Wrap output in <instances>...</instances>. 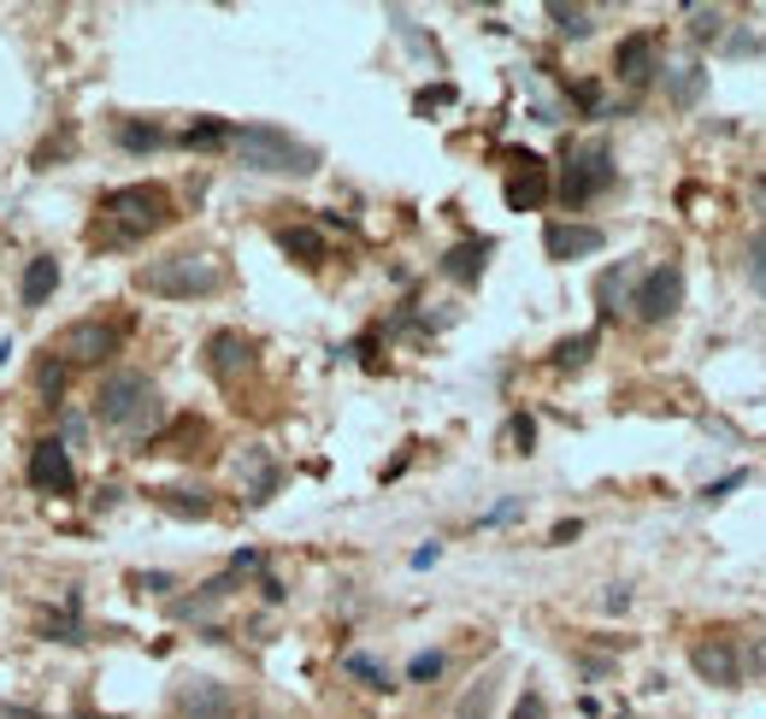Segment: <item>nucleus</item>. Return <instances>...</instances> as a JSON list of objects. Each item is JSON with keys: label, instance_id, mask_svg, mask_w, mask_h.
Returning <instances> with one entry per match:
<instances>
[{"label": "nucleus", "instance_id": "obj_1", "mask_svg": "<svg viewBox=\"0 0 766 719\" xmlns=\"http://www.w3.org/2000/svg\"><path fill=\"white\" fill-rule=\"evenodd\" d=\"M230 148L248 171H271V178H306V171L319 165V148L295 142V136L278 125H242L230 136Z\"/></svg>", "mask_w": 766, "mask_h": 719}, {"label": "nucleus", "instance_id": "obj_25", "mask_svg": "<svg viewBox=\"0 0 766 719\" xmlns=\"http://www.w3.org/2000/svg\"><path fill=\"white\" fill-rule=\"evenodd\" d=\"M348 678H360V684H371V690H389V673L371 655H348Z\"/></svg>", "mask_w": 766, "mask_h": 719}, {"label": "nucleus", "instance_id": "obj_3", "mask_svg": "<svg viewBox=\"0 0 766 719\" xmlns=\"http://www.w3.org/2000/svg\"><path fill=\"white\" fill-rule=\"evenodd\" d=\"M160 414V389L148 372H112L95 396V419L107 431H148V419Z\"/></svg>", "mask_w": 766, "mask_h": 719}, {"label": "nucleus", "instance_id": "obj_5", "mask_svg": "<svg viewBox=\"0 0 766 719\" xmlns=\"http://www.w3.org/2000/svg\"><path fill=\"white\" fill-rule=\"evenodd\" d=\"M607 183H613V153L602 142H590V148L567 153V165H560V178H554V195H560V207H590Z\"/></svg>", "mask_w": 766, "mask_h": 719}, {"label": "nucleus", "instance_id": "obj_20", "mask_svg": "<svg viewBox=\"0 0 766 719\" xmlns=\"http://www.w3.org/2000/svg\"><path fill=\"white\" fill-rule=\"evenodd\" d=\"M160 507L177 513V519H207V513H213V502L201 490H160Z\"/></svg>", "mask_w": 766, "mask_h": 719}, {"label": "nucleus", "instance_id": "obj_6", "mask_svg": "<svg viewBox=\"0 0 766 719\" xmlns=\"http://www.w3.org/2000/svg\"><path fill=\"white\" fill-rule=\"evenodd\" d=\"M690 666L708 684H743V673H760V655H755V648H743L737 637H702L690 648Z\"/></svg>", "mask_w": 766, "mask_h": 719}, {"label": "nucleus", "instance_id": "obj_17", "mask_svg": "<svg viewBox=\"0 0 766 719\" xmlns=\"http://www.w3.org/2000/svg\"><path fill=\"white\" fill-rule=\"evenodd\" d=\"M496 673H484V678H472L466 684V696L454 701V719H489V708H496Z\"/></svg>", "mask_w": 766, "mask_h": 719}, {"label": "nucleus", "instance_id": "obj_2", "mask_svg": "<svg viewBox=\"0 0 766 719\" xmlns=\"http://www.w3.org/2000/svg\"><path fill=\"white\" fill-rule=\"evenodd\" d=\"M148 289V296H165V301H201L213 296L218 283H225V266L213 260V254H165V260L142 266V278H136Z\"/></svg>", "mask_w": 766, "mask_h": 719}, {"label": "nucleus", "instance_id": "obj_9", "mask_svg": "<svg viewBox=\"0 0 766 719\" xmlns=\"http://www.w3.org/2000/svg\"><path fill=\"white\" fill-rule=\"evenodd\" d=\"M24 477H30V490H42V495H72V490H77L72 454H65V442H60V437H42L36 449H30Z\"/></svg>", "mask_w": 766, "mask_h": 719}, {"label": "nucleus", "instance_id": "obj_31", "mask_svg": "<svg viewBox=\"0 0 766 719\" xmlns=\"http://www.w3.org/2000/svg\"><path fill=\"white\" fill-rule=\"evenodd\" d=\"M136 584H142V590H172V578H165V572H136Z\"/></svg>", "mask_w": 766, "mask_h": 719}, {"label": "nucleus", "instance_id": "obj_19", "mask_svg": "<svg viewBox=\"0 0 766 719\" xmlns=\"http://www.w3.org/2000/svg\"><path fill=\"white\" fill-rule=\"evenodd\" d=\"M278 243H283V254H295L301 266H319V260H325V236H319V230L283 225V230H278Z\"/></svg>", "mask_w": 766, "mask_h": 719}, {"label": "nucleus", "instance_id": "obj_27", "mask_svg": "<svg viewBox=\"0 0 766 719\" xmlns=\"http://www.w3.org/2000/svg\"><path fill=\"white\" fill-rule=\"evenodd\" d=\"M743 271H748V283H755L760 296H766V236H755V243H748V260H743Z\"/></svg>", "mask_w": 766, "mask_h": 719}, {"label": "nucleus", "instance_id": "obj_13", "mask_svg": "<svg viewBox=\"0 0 766 719\" xmlns=\"http://www.w3.org/2000/svg\"><path fill=\"white\" fill-rule=\"evenodd\" d=\"M613 72H619V83H649L655 77V36H649V30H637V36L619 42Z\"/></svg>", "mask_w": 766, "mask_h": 719}, {"label": "nucleus", "instance_id": "obj_26", "mask_svg": "<svg viewBox=\"0 0 766 719\" xmlns=\"http://www.w3.org/2000/svg\"><path fill=\"white\" fill-rule=\"evenodd\" d=\"M436 673H449V655H442V648H424V655L407 666V678L413 684H424V678H436Z\"/></svg>", "mask_w": 766, "mask_h": 719}, {"label": "nucleus", "instance_id": "obj_22", "mask_svg": "<svg viewBox=\"0 0 766 719\" xmlns=\"http://www.w3.org/2000/svg\"><path fill=\"white\" fill-rule=\"evenodd\" d=\"M625 283H632V266H613L602 283H595V301H602V313H619V296H625Z\"/></svg>", "mask_w": 766, "mask_h": 719}, {"label": "nucleus", "instance_id": "obj_29", "mask_svg": "<svg viewBox=\"0 0 766 719\" xmlns=\"http://www.w3.org/2000/svg\"><path fill=\"white\" fill-rule=\"evenodd\" d=\"M60 366H65V360H47V366H42V378H36L47 401H60Z\"/></svg>", "mask_w": 766, "mask_h": 719}, {"label": "nucleus", "instance_id": "obj_21", "mask_svg": "<svg viewBox=\"0 0 766 719\" xmlns=\"http://www.w3.org/2000/svg\"><path fill=\"white\" fill-rule=\"evenodd\" d=\"M549 19L560 24V36H590V30H595V12L590 7H560V0H554V7H549Z\"/></svg>", "mask_w": 766, "mask_h": 719}, {"label": "nucleus", "instance_id": "obj_7", "mask_svg": "<svg viewBox=\"0 0 766 719\" xmlns=\"http://www.w3.org/2000/svg\"><path fill=\"white\" fill-rule=\"evenodd\" d=\"M632 307H637L643 324H667L678 307H684V271L678 266H649L637 278V301Z\"/></svg>", "mask_w": 766, "mask_h": 719}, {"label": "nucleus", "instance_id": "obj_30", "mask_svg": "<svg viewBox=\"0 0 766 719\" xmlns=\"http://www.w3.org/2000/svg\"><path fill=\"white\" fill-rule=\"evenodd\" d=\"M690 30H695V36H713V30H720V12H713V7L690 12Z\"/></svg>", "mask_w": 766, "mask_h": 719}, {"label": "nucleus", "instance_id": "obj_8", "mask_svg": "<svg viewBox=\"0 0 766 719\" xmlns=\"http://www.w3.org/2000/svg\"><path fill=\"white\" fill-rule=\"evenodd\" d=\"M60 360H72V366H100V360L118 354V324L112 319H77L60 331Z\"/></svg>", "mask_w": 766, "mask_h": 719}, {"label": "nucleus", "instance_id": "obj_4", "mask_svg": "<svg viewBox=\"0 0 766 719\" xmlns=\"http://www.w3.org/2000/svg\"><path fill=\"white\" fill-rule=\"evenodd\" d=\"M100 213L112 225V243H142L148 230H160L172 218V195L160 183H130V190H112L100 201Z\"/></svg>", "mask_w": 766, "mask_h": 719}, {"label": "nucleus", "instance_id": "obj_18", "mask_svg": "<svg viewBox=\"0 0 766 719\" xmlns=\"http://www.w3.org/2000/svg\"><path fill=\"white\" fill-rule=\"evenodd\" d=\"M112 142L125 148V153H153V148L165 142V130L153 125V118H125V125L112 130Z\"/></svg>", "mask_w": 766, "mask_h": 719}, {"label": "nucleus", "instance_id": "obj_15", "mask_svg": "<svg viewBox=\"0 0 766 719\" xmlns=\"http://www.w3.org/2000/svg\"><path fill=\"white\" fill-rule=\"evenodd\" d=\"M54 289H60V260H54V254H36V260L24 266V289H19V301H24V307H42L47 296H54Z\"/></svg>", "mask_w": 766, "mask_h": 719}, {"label": "nucleus", "instance_id": "obj_12", "mask_svg": "<svg viewBox=\"0 0 766 719\" xmlns=\"http://www.w3.org/2000/svg\"><path fill=\"white\" fill-rule=\"evenodd\" d=\"M542 248H549V260H584V254L602 248V230L595 225H549L542 230Z\"/></svg>", "mask_w": 766, "mask_h": 719}, {"label": "nucleus", "instance_id": "obj_24", "mask_svg": "<svg viewBox=\"0 0 766 719\" xmlns=\"http://www.w3.org/2000/svg\"><path fill=\"white\" fill-rule=\"evenodd\" d=\"M590 354H595V331H590V336H567V342L554 348V366H567V372H572V366H584Z\"/></svg>", "mask_w": 766, "mask_h": 719}, {"label": "nucleus", "instance_id": "obj_23", "mask_svg": "<svg viewBox=\"0 0 766 719\" xmlns=\"http://www.w3.org/2000/svg\"><path fill=\"white\" fill-rule=\"evenodd\" d=\"M230 125L225 118H207V125H195V130H183V148H213V142H230Z\"/></svg>", "mask_w": 766, "mask_h": 719}, {"label": "nucleus", "instance_id": "obj_14", "mask_svg": "<svg viewBox=\"0 0 766 719\" xmlns=\"http://www.w3.org/2000/svg\"><path fill=\"white\" fill-rule=\"evenodd\" d=\"M248 360H253V342L248 336H236V331L207 336V372H213V378H236Z\"/></svg>", "mask_w": 766, "mask_h": 719}, {"label": "nucleus", "instance_id": "obj_33", "mask_svg": "<svg viewBox=\"0 0 766 719\" xmlns=\"http://www.w3.org/2000/svg\"><path fill=\"white\" fill-rule=\"evenodd\" d=\"M755 195H760V207H766V183H760V190H755Z\"/></svg>", "mask_w": 766, "mask_h": 719}, {"label": "nucleus", "instance_id": "obj_28", "mask_svg": "<svg viewBox=\"0 0 766 719\" xmlns=\"http://www.w3.org/2000/svg\"><path fill=\"white\" fill-rule=\"evenodd\" d=\"M514 719H549V701H542L537 690H525V696H519V708H514Z\"/></svg>", "mask_w": 766, "mask_h": 719}, {"label": "nucleus", "instance_id": "obj_32", "mask_svg": "<svg viewBox=\"0 0 766 719\" xmlns=\"http://www.w3.org/2000/svg\"><path fill=\"white\" fill-rule=\"evenodd\" d=\"M514 442H519V454L531 449V419H514Z\"/></svg>", "mask_w": 766, "mask_h": 719}, {"label": "nucleus", "instance_id": "obj_16", "mask_svg": "<svg viewBox=\"0 0 766 719\" xmlns=\"http://www.w3.org/2000/svg\"><path fill=\"white\" fill-rule=\"evenodd\" d=\"M484 260H489V243H484V236H472V243H460V248L442 254V271H449V278H460V283H478Z\"/></svg>", "mask_w": 766, "mask_h": 719}, {"label": "nucleus", "instance_id": "obj_11", "mask_svg": "<svg viewBox=\"0 0 766 719\" xmlns=\"http://www.w3.org/2000/svg\"><path fill=\"white\" fill-rule=\"evenodd\" d=\"M542 195H549V171L531 153H514V178H507V207L514 213H537Z\"/></svg>", "mask_w": 766, "mask_h": 719}, {"label": "nucleus", "instance_id": "obj_10", "mask_svg": "<svg viewBox=\"0 0 766 719\" xmlns=\"http://www.w3.org/2000/svg\"><path fill=\"white\" fill-rule=\"evenodd\" d=\"M177 713L183 719H230L236 713V701H230V690L218 678H190L177 690Z\"/></svg>", "mask_w": 766, "mask_h": 719}]
</instances>
